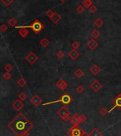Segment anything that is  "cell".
Here are the masks:
<instances>
[{
    "label": "cell",
    "mask_w": 121,
    "mask_h": 136,
    "mask_svg": "<svg viewBox=\"0 0 121 136\" xmlns=\"http://www.w3.org/2000/svg\"><path fill=\"white\" fill-rule=\"evenodd\" d=\"M34 125L22 113H19L8 124V128L17 136H29V131Z\"/></svg>",
    "instance_id": "obj_1"
},
{
    "label": "cell",
    "mask_w": 121,
    "mask_h": 136,
    "mask_svg": "<svg viewBox=\"0 0 121 136\" xmlns=\"http://www.w3.org/2000/svg\"><path fill=\"white\" fill-rule=\"evenodd\" d=\"M73 101V98L67 93H64L60 97L59 99L54 101H51V102H48V103H43V106H47V105H51V104H54L56 103H60L63 106H67L68 104H70L71 103H72Z\"/></svg>",
    "instance_id": "obj_2"
},
{
    "label": "cell",
    "mask_w": 121,
    "mask_h": 136,
    "mask_svg": "<svg viewBox=\"0 0 121 136\" xmlns=\"http://www.w3.org/2000/svg\"><path fill=\"white\" fill-rule=\"evenodd\" d=\"M17 29H22V28H26L28 29L29 28L31 30L33 31L35 34H39L40 31H41L42 29L44 28V26L42 24V23L39 20L36 19L34 20L30 25L29 26H21V27H16Z\"/></svg>",
    "instance_id": "obj_3"
},
{
    "label": "cell",
    "mask_w": 121,
    "mask_h": 136,
    "mask_svg": "<svg viewBox=\"0 0 121 136\" xmlns=\"http://www.w3.org/2000/svg\"><path fill=\"white\" fill-rule=\"evenodd\" d=\"M57 115L65 122H68L69 120H71L70 112L68 110V109L65 106H63L59 109V110H58Z\"/></svg>",
    "instance_id": "obj_4"
},
{
    "label": "cell",
    "mask_w": 121,
    "mask_h": 136,
    "mask_svg": "<svg viewBox=\"0 0 121 136\" xmlns=\"http://www.w3.org/2000/svg\"><path fill=\"white\" fill-rule=\"evenodd\" d=\"M86 132L83 131V129H81V128L78 126L74 125L69 130L68 133V135L69 136H82L83 133H85Z\"/></svg>",
    "instance_id": "obj_5"
},
{
    "label": "cell",
    "mask_w": 121,
    "mask_h": 136,
    "mask_svg": "<svg viewBox=\"0 0 121 136\" xmlns=\"http://www.w3.org/2000/svg\"><path fill=\"white\" fill-rule=\"evenodd\" d=\"M90 87H91V89L93 90L95 92H98V91H99L102 88L103 85L98 80L95 79L91 83V85H90Z\"/></svg>",
    "instance_id": "obj_6"
},
{
    "label": "cell",
    "mask_w": 121,
    "mask_h": 136,
    "mask_svg": "<svg viewBox=\"0 0 121 136\" xmlns=\"http://www.w3.org/2000/svg\"><path fill=\"white\" fill-rule=\"evenodd\" d=\"M25 59L30 64H34V63H36V61L39 59V57L33 51H31L30 53L25 57Z\"/></svg>",
    "instance_id": "obj_7"
},
{
    "label": "cell",
    "mask_w": 121,
    "mask_h": 136,
    "mask_svg": "<svg viewBox=\"0 0 121 136\" xmlns=\"http://www.w3.org/2000/svg\"><path fill=\"white\" fill-rule=\"evenodd\" d=\"M12 107L15 109L16 110L20 111L24 107V104L22 102V101H21L20 99H17V100H16L13 103Z\"/></svg>",
    "instance_id": "obj_8"
},
{
    "label": "cell",
    "mask_w": 121,
    "mask_h": 136,
    "mask_svg": "<svg viewBox=\"0 0 121 136\" xmlns=\"http://www.w3.org/2000/svg\"><path fill=\"white\" fill-rule=\"evenodd\" d=\"M31 103L32 105H34V106H39L41 103H42V100L41 98L38 95H34L30 100Z\"/></svg>",
    "instance_id": "obj_9"
},
{
    "label": "cell",
    "mask_w": 121,
    "mask_h": 136,
    "mask_svg": "<svg viewBox=\"0 0 121 136\" xmlns=\"http://www.w3.org/2000/svg\"><path fill=\"white\" fill-rule=\"evenodd\" d=\"M56 86L58 88H59L61 91H63L67 88L68 87V83L63 79H59L57 83H56Z\"/></svg>",
    "instance_id": "obj_10"
},
{
    "label": "cell",
    "mask_w": 121,
    "mask_h": 136,
    "mask_svg": "<svg viewBox=\"0 0 121 136\" xmlns=\"http://www.w3.org/2000/svg\"><path fill=\"white\" fill-rule=\"evenodd\" d=\"M115 108H121V96L120 95V94L115 98V101H114V106H113V107L110 110H108V113H110Z\"/></svg>",
    "instance_id": "obj_11"
},
{
    "label": "cell",
    "mask_w": 121,
    "mask_h": 136,
    "mask_svg": "<svg viewBox=\"0 0 121 136\" xmlns=\"http://www.w3.org/2000/svg\"><path fill=\"white\" fill-rule=\"evenodd\" d=\"M101 71V68L96 64L93 65L91 68H89V71L93 76H97Z\"/></svg>",
    "instance_id": "obj_12"
},
{
    "label": "cell",
    "mask_w": 121,
    "mask_h": 136,
    "mask_svg": "<svg viewBox=\"0 0 121 136\" xmlns=\"http://www.w3.org/2000/svg\"><path fill=\"white\" fill-rule=\"evenodd\" d=\"M87 46H88V48L92 50V51H94L98 46V43L95 40V39H90L88 43H87Z\"/></svg>",
    "instance_id": "obj_13"
},
{
    "label": "cell",
    "mask_w": 121,
    "mask_h": 136,
    "mask_svg": "<svg viewBox=\"0 0 121 136\" xmlns=\"http://www.w3.org/2000/svg\"><path fill=\"white\" fill-rule=\"evenodd\" d=\"M71 123L75 125V126H78L80 123H81V121H80V116L77 113H75V115H74L73 117L71 118Z\"/></svg>",
    "instance_id": "obj_14"
},
{
    "label": "cell",
    "mask_w": 121,
    "mask_h": 136,
    "mask_svg": "<svg viewBox=\"0 0 121 136\" xmlns=\"http://www.w3.org/2000/svg\"><path fill=\"white\" fill-rule=\"evenodd\" d=\"M79 53L75 50V49H72L70 52H69V54H68V56L72 59L73 61H75L76 60L78 57H79Z\"/></svg>",
    "instance_id": "obj_15"
},
{
    "label": "cell",
    "mask_w": 121,
    "mask_h": 136,
    "mask_svg": "<svg viewBox=\"0 0 121 136\" xmlns=\"http://www.w3.org/2000/svg\"><path fill=\"white\" fill-rule=\"evenodd\" d=\"M51 21L54 23V24H57L59 21H60V19H61V16H60V14H59L58 13L56 12H54V14H53V16L50 18Z\"/></svg>",
    "instance_id": "obj_16"
},
{
    "label": "cell",
    "mask_w": 121,
    "mask_h": 136,
    "mask_svg": "<svg viewBox=\"0 0 121 136\" xmlns=\"http://www.w3.org/2000/svg\"><path fill=\"white\" fill-rule=\"evenodd\" d=\"M19 35L21 37L26 38L28 36V34H29V30L27 29H26V28H22V29H21L19 31Z\"/></svg>",
    "instance_id": "obj_17"
},
{
    "label": "cell",
    "mask_w": 121,
    "mask_h": 136,
    "mask_svg": "<svg viewBox=\"0 0 121 136\" xmlns=\"http://www.w3.org/2000/svg\"><path fill=\"white\" fill-rule=\"evenodd\" d=\"M74 75L78 78H81L84 76V72H83V71L81 68H78L74 72Z\"/></svg>",
    "instance_id": "obj_18"
},
{
    "label": "cell",
    "mask_w": 121,
    "mask_h": 136,
    "mask_svg": "<svg viewBox=\"0 0 121 136\" xmlns=\"http://www.w3.org/2000/svg\"><path fill=\"white\" fill-rule=\"evenodd\" d=\"M39 44H41V46L42 47L46 48L50 44V41H49L48 39H46V38H43V39L40 41Z\"/></svg>",
    "instance_id": "obj_19"
},
{
    "label": "cell",
    "mask_w": 121,
    "mask_h": 136,
    "mask_svg": "<svg viewBox=\"0 0 121 136\" xmlns=\"http://www.w3.org/2000/svg\"><path fill=\"white\" fill-rule=\"evenodd\" d=\"M103 133L98 128H94L90 134V136H102Z\"/></svg>",
    "instance_id": "obj_20"
},
{
    "label": "cell",
    "mask_w": 121,
    "mask_h": 136,
    "mask_svg": "<svg viewBox=\"0 0 121 136\" xmlns=\"http://www.w3.org/2000/svg\"><path fill=\"white\" fill-rule=\"evenodd\" d=\"M94 24H95V27L100 28V27H101L104 24V21L102 20L101 18H98V19L94 21Z\"/></svg>",
    "instance_id": "obj_21"
},
{
    "label": "cell",
    "mask_w": 121,
    "mask_h": 136,
    "mask_svg": "<svg viewBox=\"0 0 121 136\" xmlns=\"http://www.w3.org/2000/svg\"><path fill=\"white\" fill-rule=\"evenodd\" d=\"M91 36H92L94 39H98V37H100V36H101V32L98 30H97V29H94V30L91 32Z\"/></svg>",
    "instance_id": "obj_22"
},
{
    "label": "cell",
    "mask_w": 121,
    "mask_h": 136,
    "mask_svg": "<svg viewBox=\"0 0 121 136\" xmlns=\"http://www.w3.org/2000/svg\"><path fill=\"white\" fill-rule=\"evenodd\" d=\"M27 81H26L24 78H21L19 79L18 81H17V84H18L20 87H21V88L24 87V86L27 85Z\"/></svg>",
    "instance_id": "obj_23"
},
{
    "label": "cell",
    "mask_w": 121,
    "mask_h": 136,
    "mask_svg": "<svg viewBox=\"0 0 121 136\" xmlns=\"http://www.w3.org/2000/svg\"><path fill=\"white\" fill-rule=\"evenodd\" d=\"M82 5L84 6L86 8H90L93 5V2L91 0H83L82 1Z\"/></svg>",
    "instance_id": "obj_24"
},
{
    "label": "cell",
    "mask_w": 121,
    "mask_h": 136,
    "mask_svg": "<svg viewBox=\"0 0 121 136\" xmlns=\"http://www.w3.org/2000/svg\"><path fill=\"white\" fill-rule=\"evenodd\" d=\"M85 9H86V7L84 6H83L82 4L81 5H78L76 7V12L78 14H81V13H83L85 11Z\"/></svg>",
    "instance_id": "obj_25"
},
{
    "label": "cell",
    "mask_w": 121,
    "mask_h": 136,
    "mask_svg": "<svg viewBox=\"0 0 121 136\" xmlns=\"http://www.w3.org/2000/svg\"><path fill=\"white\" fill-rule=\"evenodd\" d=\"M18 97H19V99H20L21 101H25L27 98V95L25 93H24V92H21V93H19V95H18Z\"/></svg>",
    "instance_id": "obj_26"
},
{
    "label": "cell",
    "mask_w": 121,
    "mask_h": 136,
    "mask_svg": "<svg viewBox=\"0 0 121 136\" xmlns=\"http://www.w3.org/2000/svg\"><path fill=\"white\" fill-rule=\"evenodd\" d=\"M99 113H100L101 116H106V115L108 113V110H107V108H105V107H103V108H101V109L99 110Z\"/></svg>",
    "instance_id": "obj_27"
},
{
    "label": "cell",
    "mask_w": 121,
    "mask_h": 136,
    "mask_svg": "<svg viewBox=\"0 0 121 136\" xmlns=\"http://www.w3.org/2000/svg\"><path fill=\"white\" fill-rule=\"evenodd\" d=\"M12 69H13V66L11 65V64H9V63H7L5 66H4V70L7 71V72H10V71H12Z\"/></svg>",
    "instance_id": "obj_28"
},
{
    "label": "cell",
    "mask_w": 121,
    "mask_h": 136,
    "mask_svg": "<svg viewBox=\"0 0 121 136\" xmlns=\"http://www.w3.org/2000/svg\"><path fill=\"white\" fill-rule=\"evenodd\" d=\"M85 91V88L82 86V85H78L76 88V91L79 93V94H81L83 93Z\"/></svg>",
    "instance_id": "obj_29"
},
{
    "label": "cell",
    "mask_w": 121,
    "mask_h": 136,
    "mask_svg": "<svg viewBox=\"0 0 121 136\" xmlns=\"http://www.w3.org/2000/svg\"><path fill=\"white\" fill-rule=\"evenodd\" d=\"M17 23H18V21L16 20L15 19H14V18H12V19H10L9 20V24L11 27H15Z\"/></svg>",
    "instance_id": "obj_30"
},
{
    "label": "cell",
    "mask_w": 121,
    "mask_h": 136,
    "mask_svg": "<svg viewBox=\"0 0 121 136\" xmlns=\"http://www.w3.org/2000/svg\"><path fill=\"white\" fill-rule=\"evenodd\" d=\"M80 43L77 41H75L74 42L72 43L71 44V47L73 48V49H75V50H77L79 47H80Z\"/></svg>",
    "instance_id": "obj_31"
},
{
    "label": "cell",
    "mask_w": 121,
    "mask_h": 136,
    "mask_svg": "<svg viewBox=\"0 0 121 136\" xmlns=\"http://www.w3.org/2000/svg\"><path fill=\"white\" fill-rule=\"evenodd\" d=\"M64 56H65V54H64L63 51H61V50L57 52V54H56V56H57V58L59 59H63V58L64 57Z\"/></svg>",
    "instance_id": "obj_32"
},
{
    "label": "cell",
    "mask_w": 121,
    "mask_h": 136,
    "mask_svg": "<svg viewBox=\"0 0 121 136\" xmlns=\"http://www.w3.org/2000/svg\"><path fill=\"white\" fill-rule=\"evenodd\" d=\"M14 0H1V2L6 6V7H9L12 2H13Z\"/></svg>",
    "instance_id": "obj_33"
},
{
    "label": "cell",
    "mask_w": 121,
    "mask_h": 136,
    "mask_svg": "<svg viewBox=\"0 0 121 136\" xmlns=\"http://www.w3.org/2000/svg\"><path fill=\"white\" fill-rule=\"evenodd\" d=\"M3 78H4L6 81H9V80L12 78V76H11V74H10L9 72H6L5 74H4Z\"/></svg>",
    "instance_id": "obj_34"
},
{
    "label": "cell",
    "mask_w": 121,
    "mask_h": 136,
    "mask_svg": "<svg viewBox=\"0 0 121 136\" xmlns=\"http://www.w3.org/2000/svg\"><path fill=\"white\" fill-rule=\"evenodd\" d=\"M80 121H81V123H83L87 121V117L84 114H81L80 116Z\"/></svg>",
    "instance_id": "obj_35"
},
{
    "label": "cell",
    "mask_w": 121,
    "mask_h": 136,
    "mask_svg": "<svg viewBox=\"0 0 121 136\" xmlns=\"http://www.w3.org/2000/svg\"><path fill=\"white\" fill-rule=\"evenodd\" d=\"M97 7L95 6V5H92L91 7L89 8V11H90V12L92 13V14H93V13H95L96 11H97Z\"/></svg>",
    "instance_id": "obj_36"
},
{
    "label": "cell",
    "mask_w": 121,
    "mask_h": 136,
    "mask_svg": "<svg viewBox=\"0 0 121 136\" xmlns=\"http://www.w3.org/2000/svg\"><path fill=\"white\" fill-rule=\"evenodd\" d=\"M54 14V12L52 11V10H48V11H47V12H46V15L47 16L49 19L53 16Z\"/></svg>",
    "instance_id": "obj_37"
},
{
    "label": "cell",
    "mask_w": 121,
    "mask_h": 136,
    "mask_svg": "<svg viewBox=\"0 0 121 136\" xmlns=\"http://www.w3.org/2000/svg\"><path fill=\"white\" fill-rule=\"evenodd\" d=\"M7 29H8V27L5 24H2L0 27V30H1V31H2V32H5Z\"/></svg>",
    "instance_id": "obj_38"
},
{
    "label": "cell",
    "mask_w": 121,
    "mask_h": 136,
    "mask_svg": "<svg viewBox=\"0 0 121 136\" xmlns=\"http://www.w3.org/2000/svg\"><path fill=\"white\" fill-rule=\"evenodd\" d=\"M82 136H90V135H89V134H87V133H83V134L82 135Z\"/></svg>",
    "instance_id": "obj_39"
},
{
    "label": "cell",
    "mask_w": 121,
    "mask_h": 136,
    "mask_svg": "<svg viewBox=\"0 0 121 136\" xmlns=\"http://www.w3.org/2000/svg\"><path fill=\"white\" fill-rule=\"evenodd\" d=\"M61 2H64V1H66V0H60Z\"/></svg>",
    "instance_id": "obj_40"
},
{
    "label": "cell",
    "mask_w": 121,
    "mask_h": 136,
    "mask_svg": "<svg viewBox=\"0 0 121 136\" xmlns=\"http://www.w3.org/2000/svg\"><path fill=\"white\" fill-rule=\"evenodd\" d=\"M120 95H121V94H120Z\"/></svg>",
    "instance_id": "obj_41"
}]
</instances>
